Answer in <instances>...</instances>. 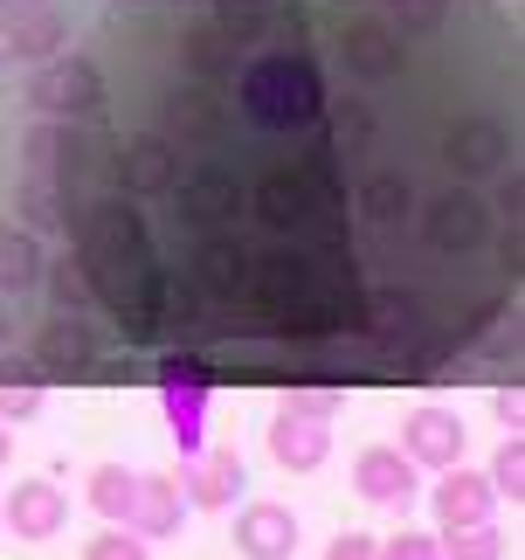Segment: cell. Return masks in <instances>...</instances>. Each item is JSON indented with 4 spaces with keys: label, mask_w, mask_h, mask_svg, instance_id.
Masks as SVG:
<instances>
[{
    "label": "cell",
    "mask_w": 525,
    "mask_h": 560,
    "mask_svg": "<svg viewBox=\"0 0 525 560\" xmlns=\"http://www.w3.org/2000/svg\"><path fill=\"white\" fill-rule=\"evenodd\" d=\"M318 70L304 56H256L249 77H243V112L270 132H291V125H312L318 118Z\"/></svg>",
    "instance_id": "obj_1"
},
{
    "label": "cell",
    "mask_w": 525,
    "mask_h": 560,
    "mask_svg": "<svg viewBox=\"0 0 525 560\" xmlns=\"http://www.w3.org/2000/svg\"><path fill=\"white\" fill-rule=\"evenodd\" d=\"M160 408H166V429H173V443H180V457H194V450H208L214 374L201 368V360H180V353H166V360H160Z\"/></svg>",
    "instance_id": "obj_2"
},
{
    "label": "cell",
    "mask_w": 525,
    "mask_h": 560,
    "mask_svg": "<svg viewBox=\"0 0 525 560\" xmlns=\"http://www.w3.org/2000/svg\"><path fill=\"white\" fill-rule=\"evenodd\" d=\"M28 104H35L42 118H56V125L97 118V112H104V77H97V62H91V56H49V62H35Z\"/></svg>",
    "instance_id": "obj_3"
},
{
    "label": "cell",
    "mask_w": 525,
    "mask_h": 560,
    "mask_svg": "<svg viewBox=\"0 0 525 560\" xmlns=\"http://www.w3.org/2000/svg\"><path fill=\"white\" fill-rule=\"evenodd\" d=\"M70 42V14L56 0H0V49L8 62H49Z\"/></svg>",
    "instance_id": "obj_4"
},
{
    "label": "cell",
    "mask_w": 525,
    "mask_h": 560,
    "mask_svg": "<svg viewBox=\"0 0 525 560\" xmlns=\"http://www.w3.org/2000/svg\"><path fill=\"white\" fill-rule=\"evenodd\" d=\"M353 491L366 505H381V512H408L422 499V470L401 457V443H366L353 457Z\"/></svg>",
    "instance_id": "obj_5"
},
{
    "label": "cell",
    "mask_w": 525,
    "mask_h": 560,
    "mask_svg": "<svg viewBox=\"0 0 525 560\" xmlns=\"http://www.w3.org/2000/svg\"><path fill=\"white\" fill-rule=\"evenodd\" d=\"M0 526L28 547L56 540V533L70 526V491H56L49 478H21L14 491H0Z\"/></svg>",
    "instance_id": "obj_6"
},
{
    "label": "cell",
    "mask_w": 525,
    "mask_h": 560,
    "mask_svg": "<svg viewBox=\"0 0 525 560\" xmlns=\"http://www.w3.org/2000/svg\"><path fill=\"white\" fill-rule=\"evenodd\" d=\"M173 478L187 491V512H229L249 491V470H243L235 450H194L187 470H173Z\"/></svg>",
    "instance_id": "obj_7"
},
{
    "label": "cell",
    "mask_w": 525,
    "mask_h": 560,
    "mask_svg": "<svg viewBox=\"0 0 525 560\" xmlns=\"http://www.w3.org/2000/svg\"><path fill=\"white\" fill-rule=\"evenodd\" d=\"M464 416L456 408H415V416L401 422V457L415 464V470H450V464H464Z\"/></svg>",
    "instance_id": "obj_8"
},
{
    "label": "cell",
    "mask_w": 525,
    "mask_h": 560,
    "mask_svg": "<svg viewBox=\"0 0 525 560\" xmlns=\"http://www.w3.org/2000/svg\"><path fill=\"white\" fill-rule=\"evenodd\" d=\"M422 499L435 505V526H485L491 512H498V491L485 470H464V464H450V470H435V485L422 491Z\"/></svg>",
    "instance_id": "obj_9"
},
{
    "label": "cell",
    "mask_w": 525,
    "mask_h": 560,
    "mask_svg": "<svg viewBox=\"0 0 525 560\" xmlns=\"http://www.w3.org/2000/svg\"><path fill=\"white\" fill-rule=\"evenodd\" d=\"M270 457H277V470H318L325 457H332V422L325 416H304V408H277L270 416Z\"/></svg>",
    "instance_id": "obj_10"
},
{
    "label": "cell",
    "mask_w": 525,
    "mask_h": 560,
    "mask_svg": "<svg viewBox=\"0 0 525 560\" xmlns=\"http://www.w3.org/2000/svg\"><path fill=\"white\" fill-rule=\"evenodd\" d=\"M139 540H173L187 526V491L173 470H139V491H131V520H125Z\"/></svg>",
    "instance_id": "obj_11"
},
{
    "label": "cell",
    "mask_w": 525,
    "mask_h": 560,
    "mask_svg": "<svg viewBox=\"0 0 525 560\" xmlns=\"http://www.w3.org/2000/svg\"><path fill=\"white\" fill-rule=\"evenodd\" d=\"M235 553L243 560H291L298 553V512L277 499H256L235 512Z\"/></svg>",
    "instance_id": "obj_12"
},
{
    "label": "cell",
    "mask_w": 525,
    "mask_h": 560,
    "mask_svg": "<svg viewBox=\"0 0 525 560\" xmlns=\"http://www.w3.org/2000/svg\"><path fill=\"white\" fill-rule=\"evenodd\" d=\"M35 368H42V381H77V374H91V368H97L91 326H83V318H70V312H56L49 326H42V339H35Z\"/></svg>",
    "instance_id": "obj_13"
},
{
    "label": "cell",
    "mask_w": 525,
    "mask_h": 560,
    "mask_svg": "<svg viewBox=\"0 0 525 560\" xmlns=\"http://www.w3.org/2000/svg\"><path fill=\"white\" fill-rule=\"evenodd\" d=\"M339 49H346V70H353V77H366V83H387V77H401V62H408V49H401V28H394V21H353Z\"/></svg>",
    "instance_id": "obj_14"
},
{
    "label": "cell",
    "mask_w": 525,
    "mask_h": 560,
    "mask_svg": "<svg viewBox=\"0 0 525 560\" xmlns=\"http://www.w3.org/2000/svg\"><path fill=\"white\" fill-rule=\"evenodd\" d=\"M42 264H49L42 235L21 222H0V298H28L42 284Z\"/></svg>",
    "instance_id": "obj_15"
},
{
    "label": "cell",
    "mask_w": 525,
    "mask_h": 560,
    "mask_svg": "<svg viewBox=\"0 0 525 560\" xmlns=\"http://www.w3.org/2000/svg\"><path fill=\"white\" fill-rule=\"evenodd\" d=\"M477 235H485V208L470 201V194H443V201H429V214H422V243L429 249H470Z\"/></svg>",
    "instance_id": "obj_16"
},
{
    "label": "cell",
    "mask_w": 525,
    "mask_h": 560,
    "mask_svg": "<svg viewBox=\"0 0 525 560\" xmlns=\"http://www.w3.org/2000/svg\"><path fill=\"white\" fill-rule=\"evenodd\" d=\"M118 180L131 194H173V180H180V160H173L166 139H131L118 153Z\"/></svg>",
    "instance_id": "obj_17"
},
{
    "label": "cell",
    "mask_w": 525,
    "mask_h": 560,
    "mask_svg": "<svg viewBox=\"0 0 525 560\" xmlns=\"http://www.w3.org/2000/svg\"><path fill=\"white\" fill-rule=\"evenodd\" d=\"M14 214H21V229L56 235V229H70V194H62L56 174H21V187H14Z\"/></svg>",
    "instance_id": "obj_18"
},
{
    "label": "cell",
    "mask_w": 525,
    "mask_h": 560,
    "mask_svg": "<svg viewBox=\"0 0 525 560\" xmlns=\"http://www.w3.org/2000/svg\"><path fill=\"white\" fill-rule=\"evenodd\" d=\"M42 408H49V381H42L35 360H14V368L0 360V422H8V429L14 422H35Z\"/></svg>",
    "instance_id": "obj_19"
},
{
    "label": "cell",
    "mask_w": 525,
    "mask_h": 560,
    "mask_svg": "<svg viewBox=\"0 0 525 560\" xmlns=\"http://www.w3.org/2000/svg\"><path fill=\"white\" fill-rule=\"evenodd\" d=\"M35 291H49V305L70 312V318H83V312L97 305V277H91L83 256H56V264H42V284Z\"/></svg>",
    "instance_id": "obj_20"
},
{
    "label": "cell",
    "mask_w": 525,
    "mask_h": 560,
    "mask_svg": "<svg viewBox=\"0 0 525 560\" xmlns=\"http://www.w3.org/2000/svg\"><path fill=\"white\" fill-rule=\"evenodd\" d=\"M180 187V208L194 214L201 229H222L235 208H243V187H235L229 174H194V180H173Z\"/></svg>",
    "instance_id": "obj_21"
},
{
    "label": "cell",
    "mask_w": 525,
    "mask_h": 560,
    "mask_svg": "<svg viewBox=\"0 0 525 560\" xmlns=\"http://www.w3.org/2000/svg\"><path fill=\"white\" fill-rule=\"evenodd\" d=\"M131 491H139V470H131V464H97L91 478H83L91 512H97V520H112V526L131 520Z\"/></svg>",
    "instance_id": "obj_22"
},
{
    "label": "cell",
    "mask_w": 525,
    "mask_h": 560,
    "mask_svg": "<svg viewBox=\"0 0 525 560\" xmlns=\"http://www.w3.org/2000/svg\"><path fill=\"white\" fill-rule=\"evenodd\" d=\"M201 284H208L214 298L243 291V284H249V249H243V243H229V235H214V243L201 249Z\"/></svg>",
    "instance_id": "obj_23"
},
{
    "label": "cell",
    "mask_w": 525,
    "mask_h": 560,
    "mask_svg": "<svg viewBox=\"0 0 525 560\" xmlns=\"http://www.w3.org/2000/svg\"><path fill=\"white\" fill-rule=\"evenodd\" d=\"M498 153H505V132L485 125V118H470L464 132H450V166H464V174H485Z\"/></svg>",
    "instance_id": "obj_24"
},
{
    "label": "cell",
    "mask_w": 525,
    "mask_h": 560,
    "mask_svg": "<svg viewBox=\"0 0 525 560\" xmlns=\"http://www.w3.org/2000/svg\"><path fill=\"white\" fill-rule=\"evenodd\" d=\"M435 540H443V560H505V533L491 520L485 526H450V533H435Z\"/></svg>",
    "instance_id": "obj_25"
},
{
    "label": "cell",
    "mask_w": 525,
    "mask_h": 560,
    "mask_svg": "<svg viewBox=\"0 0 525 560\" xmlns=\"http://www.w3.org/2000/svg\"><path fill=\"white\" fill-rule=\"evenodd\" d=\"M360 214H366V222H401V214H408V180L401 174H374L360 187Z\"/></svg>",
    "instance_id": "obj_26"
},
{
    "label": "cell",
    "mask_w": 525,
    "mask_h": 560,
    "mask_svg": "<svg viewBox=\"0 0 525 560\" xmlns=\"http://www.w3.org/2000/svg\"><path fill=\"white\" fill-rule=\"evenodd\" d=\"M485 478H491L498 499H512V505L525 499V436H505V443H498V457H491Z\"/></svg>",
    "instance_id": "obj_27"
},
{
    "label": "cell",
    "mask_w": 525,
    "mask_h": 560,
    "mask_svg": "<svg viewBox=\"0 0 525 560\" xmlns=\"http://www.w3.org/2000/svg\"><path fill=\"white\" fill-rule=\"evenodd\" d=\"M83 560H152V540H139L131 526H104L91 547H83Z\"/></svg>",
    "instance_id": "obj_28"
},
{
    "label": "cell",
    "mask_w": 525,
    "mask_h": 560,
    "mask_svg": "<svg viewBox=\"0 0 525 560\" xmlns=\"http://www.w3.org/2000/svg\"><path fill=\"white\" fill-rule=\"evenodd\" d=\"M381 560H443V540H435V533L401 526L394 540H381Z\"/></svg>",
    "instance_id": "obj_29"
},
{
    "label": "cell",
    "mask_w": 525,
    "mask_h": 560,
    "mask_svg": "<svg viewBox=\"0 0 525 560\" xmlns=\"http://www.w3.org/2000/svg\"><path fill=\"white\" fill-rule=\"evenodd\" d=\"M408 318H415V298H401V291H381L366 305V326L374 332H408Z\"/></svg>",
    "instance_id": "obj_30"
},
{
    "label": "cell",
    "mask_w": 525,
    "mask_h": 560,
    "mask_svg": "<svg viewBox=\"0 0 525 560\" xmlns=\"http://www.w3.org/2000/svg\"><path fill=\"white\" fill-rule=\"evenodd\" d=\"M491 416L505 436H525V395H518V381L512 387H491Z\"/></svg>",
    "instance_id": "obj_31"
},
{
    "label": "cell",
    "mask_w": 525,
    "mask_h": 560,
    "mask_svg": "<svg viewBox=\"0 0 525 560\" xmlns=\"http://www.w3.org/2000/svg\"><path fill=\"white\" fill-rule=\"evenodd\" d=\"M325 560H381V540L374 533H339V540L325 547Z\"/></svg>",
    "instance_id": "obj_32"
},
{
    "label": "cell",
    "mask_w": 525,
    "mask_h": 560,
    "mask_svg": "<svg viewBox=\"0 0 525 560\" xmlns=\"http://www.w3.org/2000/svg\"><path fill=\"white\" fill-rule=\"evenodd\" d=\"M283 408H304V416H325V422H332V408H339V387H298V395L283 401Z\"/></svg>",
    "instance_id": "obj_33"
},
{
    "label": "cell",
    "mask_w": 525,
    "mask_h": 560,
    "mask_svg": "<svg viewBox=\"0 0 525 560\" xmlns=\"http://www.w3.org/2000/svg\"><path fill=\"white\" fill-rule=\"evenodd\" d=\"M14 457V436H8V422H0V464H8Z\"/></svg>",
    "instance_id": "obj_34"
},
{
    "label": "cell",
    "mask_w": 525,
    "mask_h": 560,
    "mask_svg": "<svg viewBox=\"0 0 525 560\" xmlns=\"http://www.w3.org/2000/svg\"><path fill=\"white\" fill-rule=\"evenodd\" d=\"M8 339H14V326H8V312H0V353H8Z\"/></svg>",
    "instance_id": "obj_35"
},
{
    "label": "cell",
    "mask_w": 525,
    "mask_h": 560,
    "mask_svg": "<svg viewBox=\"0 0 525 560\" xmlns=\"http://www.w3.org/2000/svg\"><path fill=\"white\" fill-rule=\"evenodd\" d=\"M0 77H8V49H0Z\"/></svg>",
    "instance_id": "obj_36"
}]
</instances>
